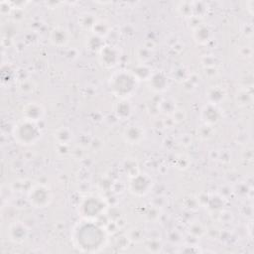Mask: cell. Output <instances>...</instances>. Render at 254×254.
I'll return each instance as SVG.
<instances>
[{"instance_id":"1","label":"cell","mask_w":254,"mask_h":254,"mask_svg":"<svg viewBox=\"0 0 254 254\" xmlns=\"http://www.w3.org/2000/svg\"><path fill=\"white\" fill-rule=\"evenodd\" d=\"M72 239L76 247L82 251H97L104 245L106 231L97 226L93 221L86 220L75 228Z\"/></svg>"},{"instance_id":"2","label":"cell","mask_w":254,"mask_h":254,"mask_svg":"<svg viewBox=\"0 0 254 254\" xmlns=\"http://www.w3.org/2000/svg\"><path fill=\"white\" fill-rule=\"evenodd\" d=\"M138 83L131 71L120 70L111 77L108 86L113 94L120 99H128L136 92Z\"/></svg>"},{"instance_id":"3","label":"cell","mask_w":254,"mask_h":254,"mask_svg":"<svg viewBox=\"0 0 254 254\" xmlns=\"http://www.w3.org/2000/svg\"><path fill=\"white\" fill-rule=\"evenodd\" d=\"M12 135L15 142L21 146H32L42 137V131L38 123L22 119L15 124Z\"/></svg>"},{"instance_id":"4","label":"cell","mask_w":254,"mask_h":254,"mask_svg":"<svg viewBox=\"0 0 254 254\" xmlns=\"http://www.w3.org/2000/svg\"><path fill=\"white\" fill-rule=\"evenodd\" d=\"M106 209L105 202L97 196H89L82 200L79 205V213L85 220L94 221L100 217Z\"/></svg>"},{"instance_id":"5","label":"cell","mask_w":254,"mask_h":254,"mask_svg":"<svg viewBox=\"0 0 254 254\" xmlns=\"http://www.w3.org/2000/svg\"><path fill=\"white\" fill-rule=\"evenodd\" d=\"M54 200L52 189L44 184H35L27 193V201L30 206L36 208H45Z\"/></svg>"},{"instance_id":"6","label":"cell","mask_w":254,"mask_h":254,"mask_svg":"<svg viewBox=\"0 0 254 254\" xmlns=\"http://www.w3.org/2000/svg\"><path fill=\"white\" fill-rule=\"evenodd\" d=\"M153 186V181L147 174L138 173L136 176L130 178L129 192L137 197H144L149 194Z\"/></svg>"},{"instance_id":"7","label":"cell","mask_w":254,"mask_h":254,"mask_svg":"<svg viewBox=\"0 0 254 254\" xmlns=\"http://www.w3.org/2000/svg\"><path fill=\"white\" fill-rule=\"evenodd\" d=\"M120 49L114 45H104L98 53L99 63L106 69H113L116 67L120 62Z\"/></svg>"},{"instance_id":"8","label":"cell","mask_w":254,"mask_h":254,"mask_svg":"<svg viewBox=\"0 0 254 254\" xmlns=\"http://www.w3.org/2000/svg\"><path fill=\"white\" fill-rule=\"evenodd\" d=\"M29 234V228L20 221L11 223L7 230V236L14 244H23L28 239Z\"/></svg>"},{"instance_id":"9","label":"cell","mask_w":254,"mask_h":254,"mask_svg":"<svg viewBox=\"0 0 254 254\" xmlns=\"http://www.w3.org/2000/svg\"><path fill=\"white\" fill-rule=\"evenodd\" d=\"M21 115L23 119L38 123L45 116V108L40 102L31 101L23 106Z\"/></svg>"},{"instance_id":"10","label":"cell","mask_w":254,"mask_h":254,"mask_svg":"<svg viewBox=\"0 0 254 254\" xmlns=\"http://www.w3.org/2000/svg\"><path fill=\"white\" fill-rule=\"evenodd\" d=\"M200 118L204 124L214 126L223 119V112L219 105L207 103L202 108Z\"/></svg>"},{"instance_id":"11","label":"cell","mask_w":254,"mask_h":254,"mask_svg":"<svg viewBox=\"0 0 254 254\" xmlns=\"http://www.w3.org/2000/svg\"><path fill=\"white\" fill-rule=\"evenodd\" d=\"M70 40L69 31L62 26H55L51 29L49 34L50 43L57 48L66 47Z\"/></svg>"},{"instance_id":"12","label":"cell","mask_w":254,"mask_h":254,"mask_svg":"<svg viewBox=\"0 0 254 254\" xmlns=\"http://www.w3.org/2000/svg\"><path fill=\"white\" fill-rule=\"evenodd\" d=\"M147 85L154 92H163L169 88L170 80L165 72L153 71L152 76L147 81Z\"/></svg>"},{"instance_id":"13","label":"cell","mask_w":254,"mask_h":254,"mask_svg":"<svg viewBox=\"0 0 254 254\" xmlns=\"http://www.w3.org/2000/svg\"><path fill=\"white\" fill-rule=\"evenodd\" d=\"M123 138L125 142L131 145L140 144L145 138V129L137 124H131L123 130Z\"/></svg>"},{"instance_id":"14","label":"cell","mask_w":254,"mask_h":254,"mask_svg":"<svg viewBox=\"0 0 254 254\" xmlns=\"http://www.w3.org/2000/svg\"><path fill=\"white\" fill-rule=\"evenodd\" d=\"M228 97L227 90L221 85H213L209 87L206 92V98L208 103L220 105Z\"/></svg>"},{"instance_id":"15","label":"cell","mask_w":254,"mask_h":254,"mask_svg":"<svg viewBox=\"0 0 254 254\" xmlns=\"http://www.w3.org/2000/svg\"><path fill=\"white\" fill-rule=\"evenodd\" d=\"M213 38V33L207 24H199L193 29V39L199 45H207Z\"/></svg>"},{"instance_id":"16","label":"cell","mask_w":254,"mask_h":254,"mask_svg":"<svg viewBox=\"0 0 254 254\" xmlns=\"http://www.w3.org/2000/svg\"><path fill=\"white\" fill-rule=\"evenodd\" d=\"M133 113V108L127 99H120L115 106V114L120 120L128 119Z\"/></svg>"},{"instance_id":"17","label":"cell","mask_w":254,"mask_h":254,"mask_svg":"<svg viewBox=\"0 0 254 254\" xmlns=\"http://www.w3.org/2000/svg\"><path fill=\"white\" fill-rule=\"evenodd\" d=\"M130 71L138 82L140 81L147 82L153 74L152 69L147 64H142V63L134 67Z\"/></svg>"},{"instance_id":"18","label":"cell","mask_w":254,"mask_h":254,"mask_svg":"<svg viewBox=\"0 0 254 254\" xmlns=\"http://www.w3.org/2000/svg\"><path fill=\"white\" fill-rule=\"evenodd\" d=\"M54 140L58 145H69L74 140V132L69 127H60L54 132Z\"/></svg>"},{"instance_id":"19","label":"cell","mask_w":254,"mask_h":254,"mask_svg":"<svg viewBox=\"0 0 254 254\" xmlns=\"http://www.w3.org/2000/svg\"><path fill=\"white\" fill-rule=\"evenodd\" d=\"M235 102L240 107H246L252 104L253 101V93L250 88H240L234 96Z\"/></svg>"},{"instance_id":"20","label":"cell","mask_w":254,"mask_h":254,"mask_svg":"<svg viewBox=\"0 0 254 254\" xmlns=\"http://www.w3.org/2000/svg\"><path fill=\"white\" fill-rule=\"evenodd\" d=\"M97 20V17L93 13L85 12L79 17V26L85 31H92Z\"/></svg>"},{"instance_id":"21","label":"cell","mask_w":254,"mask_h":254,"mask_svg":"<svg viewBox=\"0 0 254 254\" xmlns=\"http://www.w3.org/2000/svg\"><path fill=\"white\" fill-rule=\"evenodd\" d=\"M176 108V101L172 97H164L158 103V112L164 115L171 116Z\"/></svg>"},{"instance_id":"22","label":"cell","mask_w":254,"mask_h":254,"mask_svg":"<svg viewBox=\"0 0 254 254\" xmlns=\"http://www.w3.org/2000/svg\"><path fill=\"white\" fill-rule=\"evenodd\" d=\"M112 31V26L110 24V22L103 20V19H98L97 22L95 23L93 29L92 30V34L95 36H98V37L104 39L106 36L111 33Z\"/></svg>"},{"instance_id":"23","label":"cell","mask_w":254,"mask_h":254,"mask_svg":"<svg viewBox=\"0 0 254 254\" xmlns=\"http://www.w3.org/2000/svg\"><path fill=\"white\" fill-rule=\"evenodd\" d=\"M103 46H104L103 39L93 34L90 36L86 42L87 49L92 53H99L100 50L103 48Z\"/></svg>"},{"instance_id":"24","label":"cell","mask_w":254,"mask_h":254,"mask_svg":"<svg viewBox=\"0 0 254 254\" xmlns=\"http://www.w3.org/2000/svg\"><path fill=\"white\" fill-rule=\"evenodd\" d=\"M177 12L180 16L190 19L194 18V5L193 2L190 1H182L179 2L177 5Z\"/></svg>"},{"instance_id":"25","label":"cell","mask_w":254,"mask_h":254,"mask_svg":"<svg viewBox=\"0 0 254 254\" xmlns=\"http://www.w3.org/2000/svg\"><path fill=\"white\" fill-rule=\"evenodd\" d=\"M172 74L173 79L179 83H186L191 78V71L186 66L177 67Z\"/></svg>"},{"instance_id":"26","label":"cell","mask_w":254,"mask_h":254,"mask_svg":"<svg viewBox=\"0 0 254 254\" xmlns=\"http://www.w3.org/2000/svg\"><path fill=\"white\" fill-rule=\"evenodd\" d=\"M17 89L22 94H31L36 90V84L31 79H21L18 82Z\"/></svg>"},{"instance_id":"27","label":"cell","mask_w":254,"mask_h":254,"mask_svg":"<svg viewBox=\"0 0 254 254\" xmlns=\"http://www.w3.org/2000/svg\"><path fill=\"white\" fill-rule=\"evenodd\" d=\"M153 49L149 48L148 46L139 47L137 50V58L142 64H146L153 56Z\"/></svg>"},{"instance_id":"28","label":"cell","mask_w":254,"mask_h":254,"mask_svg":"<svg viewBox=\"0 0 254 254\" xmlns=\"http://www.w3.org/2000/svg\"><path fill=\"white\" fill-rule=\"evenodd\" d=\"M198 135L201 138V140H203V141L210 140L214 135V128H213V126L203 124L198 129Z\"/></svg>"},{"instance_id":"29","label":"cell","mask_w":254,"mask_h":254,"mask_svg":"<svg viewBox=\"0 0 254 254\" xmlns=\"http://www.w3.org/2000/svg\"><path fill=\"white\" fill-rule=\"evenodd\" d=\"M170 117H171V120H172L174 123L179 124V123H182L183 121L186 120V118H187V113H186V111H185V108L177 106V108L174 111V113L171 115Z\"/></svg>"},{"instance_id":"30","label":"cell","mask_w":254,"mask_h":254,"mask_svg":"<svg viewBox=\"0 0 254 254\" xmlns=\"http://www.w3.org/2000/svg\"><path fill=\"white\" fill-rule=\"evenodd\" d=\"M201 63L203 65V68L219 67L221 60L214 55H205L201 58Z\"/></svg>"},{"instance_id":"31","label":"cell","mask_w":254,"mask_h":254,"mask_svg":"<svg viewBox=\"0 0 254 254\" xmlns=\"http://www.w3.org/2000/svg\"><path fill=\"white\" fill-rule=\"evenodd\" d=\"M189 231L194 237H202L206 233V229L205 227L200 223V222H195L190 225L189 227Z\"/></svg>"},{"instance_id":"32","label":"cell","mask_w":254,"mask_h":254,"mask_svg":"<svg viewBox=\"0 0 254 254\" xmlns=\"http://www.w3.org/2000/svg\"><path fill=\"white\" fill-rule=\"evenodd\" d=\"M145 247L149 251V252H159L162 249V243L160 240L158 239H154V238H150L145 243Z\"/></svg>"},{"instance_id":"33","label":"cell","mask_w":254,"mask_h":254,"mask_svg":"<svg viewBox=\"0 0 254 254\" xmlns=\"http://www.w3.org/2000/svg\"><path fill=\"white\" fill-rule=\"evenodd\" d=\"M134 237H136L135 238V242L142 241V239H143V232H142V231L139 230V229H132V230H130L127 238L130 241H133Z\"/></svg>"},{"instance_id":"34","label":"cell","mask_w":254,"mask_h":254,"mask_svg":"<svg viewBox=\"0 0 254 254\" xmlns=\"http://www.w3.org/2000/svg\"><path fill=\"white\" fill-rule=\"evenodd\" d=\"M240 55L243 59H251L252 58V55H253V51L251 49V47H248V46H245V47H242L241 50H240Z\"/></svg>"}]
</instances>
